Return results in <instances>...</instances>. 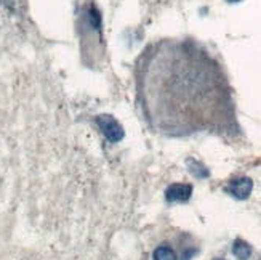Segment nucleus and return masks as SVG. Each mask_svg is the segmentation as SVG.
Masks as SVG:
<instances>
[{
  "label": "nucleus",
  "instance_id": "1",
  "mask_svg": "<svg viewBox=\"0 0 261 260\" xmlns=\"http://www.w3.org/2000/svg\"><path fill=\"white\" fill-rule=\"evenodd\" d=\"M136 95L151 129L170 137L218 129L232 119L217 67L186 42L165 39L143 52Z\"/></svg>",
  "mask_w": 261,
  "mask_h": 260
},
{
  "label": "nucleus",
  "instance_id": "2",
  "mask_svg": "<svg viewBox=\"0 0 261 260\" xmlns=\"http://www.w3.org/2000/svg\"><path fill=\"white\" fill-rule=\"evenodd\" d=\"M96 124L101 130V133L108 138L111 143H117L123 138V129L119 124V121L114 116L109 114H101L96 117Z\"/></svg>",
  "mask_w": 261,
  "mask_h": 260
},
{
  "label": "nucleus",
  "instance_id": "3",
  "mask_svg": "<svg viewBox=\"0 0 261 260\" xmlns=\"http://www.w3.org/2000/svg\"><path fill=\"white\" fill-rule=\"evenodd\" d=\"M252 190H253V182L247 177L236 178L228 185V191L237 199H247L248 196H250Z\"/></svg>",
  "mask_w": 261,
  "mask_h": 260
},
{
  "label": "nucleus",
  "instance_id": "4",
  "mask_svg": "<svg viewBox=\"0 0 261 260\" xmlns=\"http://www.w3.org/2000/svg\"><path fill=\"white\" fill-rule=\"evenodd\" d=\"M192 195V186L186 183H173L165 191V198L170 202H186Z\"/></svg>",
  "mask_w": 261,
  "mask_h": 260
},
{
  "label": "nucleus",
  "instance_id": "5",
  "mask_svg": "<svg viewBox=\"0 0 261 260\" xmlns=\"http://www.w3.org/2000/svg\"><path fill=\"white\" fill-rule=\"evenodd\" d=\"M154 260H178V252L170 244H161L152 254Z\"/></svg>",
  "mask_w": 261,
  "mask_h": 260
},
{
  "label": "nucleus",
  "instance_id": "6",
  "mask_svg": "<svg viewBox=\"0 0 261 260\" xmlns=\"http://www.w3.org/2000/svg\"><path fill=\"white\" fill-rule=\"evenodd\" d=\"M232 254L239 260H247L252 255V247H250V244L242 240H236V243L232 246Z\"/></svg>",
  "mask_w": 261,
  "mask_h": 260
},
{
  "label": "nucleus",
  "instance_id": "7",
  "mask_svg": "<svg viewBox=\"0 0 261 260\" xmlns=\"http://www.w3.org/2000/svg\"><path fill=\"white\" fill-rule=\"evenodd\" d=\"M226 2H229V4H237V2H241V0H226Z\"/></svg>",
  "mask_w": 261,
  "mask_h": 260
},
{
  "label": "nucleus",
  "instance_id": "8",
  "mask_svg": "<svg viewBox=\"0 0 261 260\" xmlns=\"http://www.w3.org/2000/svg\"><path fill=\"white\" fill-rule=\"evenodd\" d=\"M215 260H220V258H215Z\"/></svg>",
  "mask_w": 261,
  "mask_h": 260
}]
</instances>
